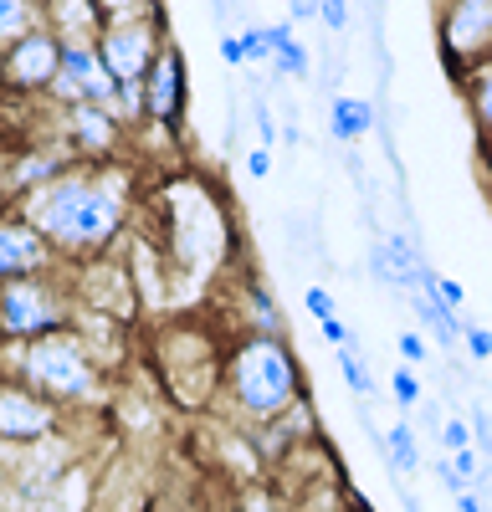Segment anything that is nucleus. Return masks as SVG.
<instances>
[{
	"label": "nucleus",
	"mask_w": 492,
	"mask_h": 512,
	"mask_svg": "<svg viewBox=\"0 0 492 512\" xmlns=\"http://www.w3.org/2000/svg\"><path fill=\"white\" fill-rule=\"evenodd\" d=\"M390 400L400 405V415H405V420L416 415V410H421V400H426L421 374H416V369H405V364H395V369H390Z\"/></svg>",
	"instance_id": "obj_23"
},
{
	"label": "nucleus",
	"mask_w": 492,
	"mask_h": 512,
	"mask_svg": "<svg viewBox=\"0 0 492 512\" xmlns=\"http://www.w3.org/2000/svg\"><path fill=\"white\" fill-rule=\"evenodd\" d=\"M334 364H339V374H344V384H349V395L359 400V405H369L380 390H375V379H369V369H364V354H359V344H344V349H334Z\"/></svg>",
	"instance_id": "obj_21"
},
{
	"label": "nucleus",
	"mask_w": 492,
	"mask_h": 512,
	"mask_svg": "<svg viewBox=\"0 0 492 512\" xmlns=\"http://www.w3.org/2000/svg\"><path fill=\"white\" fill-rule=\"evenodd\" d=\"M164 41V11L149 0H123V6H103V36H98V57L118 88L144 82L149 67L159 62Z\"/></svg>",
	"instance_id": "obj_7"
},
{
	"label": "nucleus",
	"mask_w": 492,
	"mask_h": 512,
	"mask_svg": "<svg viewBox=\"0 0 492 512\" xmlns=\"http://www.w3.org/2000/svg\"><path fill=\"white\" fill-rule=\"evenodd\" d=\"M477 175H482V185L492 195V134H477Z\"/></svg>",
	"instance_id": "obj_35"
},
{
	"label": "nucleus",
	"mask_w": 492,
	"mask_h": 512,
	"mask_svg": "<svg viewBox=\"0 0 492 512\" xmlns=\"http://www.w3.org/2000/svg\"><path fill=\"white\" fill-rule=\"evenodd\" d=\"M77 318V292L67 267L52 277H26V282H0V344H36L47 333L72 328Z\"/></svg>",
	"instance_id": "obj_6"
},
{
	"label": "nucleus",
	"mask_w": 492,
	"mask_h": 512,
	"mask_svg": "<svg viewBox=\"0 0 492 512\" xmlns=\"http://www.w3.org/2000/svg\"><path fill=\"white\" fill-rule=\"evenodd\" d=\"M421 466H426V446L416 436V425L400 415L390 431H385V472L395 482H405V477H421Z\"/></svg>",
	"instance_id": "obj_18"
},
{
	"label": "nucleus",
	"mask_w": 492,
	"mask_h": 512,
	"mask_svg": "<svg viewBox=\"0 0 492 512\" xmlns=\"http://www.w3.org/2000/svg\"><path fill=\"white\" fill-rule=\"evenodd\" d=\"M451 502H457V512H487V497L477 487H467L462 497H451Z\"/></svg>",
	"instance_id": "obj_37"
},
{
	"label": "nucleus",
	"mask_w": 492,
	"mask_h": 512,
	"mask_svg": "<svg viewBox=\"0 0 492 512\" xmlns=\"http://www.w3.org/2000/svg\"><path fill=\"white\" fill-rule=\"evenodd\" d=\"M36 26H41L36 0H0V57H6L21 36H31Z\"/></svg>",
	"instance_id": "obj_20"
},
{
	"label": "nucleus",
	"mask_w": 492,
	"mask_h": 512,
	"mask_svg": "<svg viewBox=\"0 0 492 512\" xmlns=\"http://www.w3.org/2000/svg\"><path fill=\"white\" fill-rule=\"evenodd\" d=\"M113 88L118 82L108 77L103 57H98V41L88 47H62V67H57V82H52V108H82V103H113Z\"/></svg>",
	"instance_id": "obj_13"
},
{
	"label": "nucleus",
	"mask_w": 492,
	"mask_h": 512,
	"mask_svg": "<svg viewBox=\"0 0 492 512\" xmlns=\"http://www.w3.org/2000/svg\"><path fill=\"white\" fill-rule=\"evenodd\" d=\"M457 93H462V103H467V113L477 123V134H492V62L477 67V72H467L457 82Z\"/></svg>",
	"instance_id": "obj_19"
},
{
	"label": "nucleus",
	"mask_w": 492,
	"mask_h": 512,
	"mask_svg": "<svg viewBox=\"0 0 492 512\" xmlns=\"http://www.w3.org/2000/svg\"><path fill=\"white\" fill-rule=\"evenodd\" d=\"M467 425H472V446H477V456L492 466V410H487V405H467Z\"/></svg>",
	"instance_id": "obj_29"
},
{
	"label": "nucleus",
	"mask_w": 492,
	"mask_h": 512,
	"mask_svg": "<svg viewBox=\"0 0 492 512\" xmlns=\"http://www.w3.org/2000/svg\"><path fill=\"white\" fill-rule=\"evenodd\" d=\"M318 333H323V344L328 349H344V344H354V333H349V323L334 313V318H328V323H318Z\"/></svg>",
	"instance_id": "obj_32"
},
{
	"label": "nucleus",
	"mask_w": 492,
	"mask_h": 512,
	"mask_svg": "<svg viewBox=\"0 0 492 512\" xmlns=\"http://www.w3.org/2000/svg\"><path fill=\"white\" fill-rule=\"evenodd\" d=\"M149 236L170 267V287H211L236 256V221L221 190L200 175H175L149 205Z\"/></svg>",
	"instance_id": "obj_2"
},
{
	"label": "nucleus",
	"mask_w": 492,
	"mask_h": 512,
	"mask_svg": "<svg viewBox=\"0 0 492 512\" xmlns=\"http://www.w3.org/2000/svg\"><path fill=\"white\" fill-rule=\"evenodd\" d=\"M318 21V0H287V26H313Z\"/></svg>",
	"instance_id": "obj_33"
},
{
	"label": "nucleus",
	"mask_w": 492,
	"mask_h": 512,
	"mask_svg": "<svg viewBox=\"0 0 492 512\" xmlns=\"http://www.w3.org/2000/svg\"><path fill=\"white\" fill-rule=\"evenodd\" d=\"M236 41H241V57H246V67H272L267 21H241V26H236Z\"/></svg>",
	"instance_id": "obj_24"
},
{
	"label": "nucleus",
	"mask_w": 492,
	"mask_h": 512,
	"mask_svg": "<svg viewBox=\"0 0 492 512\" xmlns=\"http://www.w3.org/2000/svg\"><path fill=\"white\" fill-rule=\"evenodd\" d=\"M395 354H400L405 369H421V364L431 359V338H426L421 328H400V333H395Z\"/></svg>",
	"instance_id": "obj_25"
},
{
	"label": "nucleus",
	"mask_w": 492,
	"mask_h": 512,
	"mask_svg": "<svg viewBox=\"0 0 492 512\" xmlns=\"http://www.w3.org/2000/svg\"><path fill=\"white\" fill-rule=\"evenodd\" d=\"M436 52L451 82L492 62V0H457V6H436Z\"/></svg>",
	"instance_id": "obj_8"
},
{
	"label": "nucleus",
	"mask_w": 492,
	"mask_h": 512,
	"mask_svg": "<svg viewBox=\"0 0 492 512\" xmlns=\"http://www.w3.org/2000/svg\"><path fill=\"white\" fill-rule=\"evenodd\" d=\"M267 47H272V77H287V82H308L313 77V57L298 41V31L287 21H272L267 26Z\"/></svg>",
	"instance_id": "obj_16"
},
{
	"label": "nucleus",
	"mask_w": 492,
	"mask_h": 512,
	"mask_svg": "<svg viewBox=\"0 0 492 512\" xmlns=\"http://www.w3.org/2000/svg\"><path fill=\"white\" fill-rule=\"evenodd\" d=\"M0 374H16L26 390H36L47 405H57L67 420L72 415H98L118 395V379L93 359V349L82 344L77 328L47 333L36 344H0Z\"/></svg>",
	"instance_id": "obj_4"
},
{
	"label": "nucleus",
	"mask_w": 492,
	"mask_h": 512,
	"mask_svg": "<svg viewBox=\"0 0 492 512\" xmlns=\"http://www.w3.org/2000/svg\"><path fill=\"white\" fill-rule=\"evenodd\" d=\"M216 41H221L216 52H221V62H226V67H246V57H241V41H236V31H231V36H216Z\"/></svg>",
	"instance_id": "obj_36"
},
{
	"label": "nucleus",
	"mask_w": 492,
	"mask_h": 512,
	"mask_svg": "<svg viewBox=\"0 0 492 512\" xmlns=\"http://www.w3.org/2000/svg\"><path fill=\"white\" fill-rule=\"evenodd\" d=\"M154 369H159V390L175 410H211L221 405V369L226 349L216 344L211 328L200 323H170L154 338Z\"/></svg>",
	"instance_id": "obj_5"
},
{
	"label": "nucleus",
	"mask_w": 492,
	"mask_h": 512,
	"mask_svg": "<svg viewBox=\"0 0 492 512\" xmlns=\"http://www.w3.org/2000/svg\"><path fill=\"white\" fill-rule=\"evenodd\" d=\"M62 431H72V420L57 405L26 390L16 374H0V446H36Z\"/></svg>",
	"instance_id": "obj_10"
},
{
	"label": "nucleus",
	"mask_w": 492,
	"mask_h": 512,
	"mask_svg": "<svg viewBox=\"0 0 492 512\" xmlns=\"http://www.w3.org/2000/svg\"><path fill=\"white\" fill-rule=\"evenodd\" d=\"M462 359L467 364H487L492 359V328H482L477 318H467V328H462Z\"/></svg>",
	"instance_id": "obj_27"
},
{
	"label": "nucleus",
	"mask_w": 492,
	"mask_h": 512,
	"mask_svg": "<svg viewBox=\"0 0 492 512\" xmlns=\"http://www.w3.org/2000/svg\"><path fill=\"white\" fill-rule=\"evenodd\" d=\"M303 313L313 318V323H328L339 313V297H334V287H323V282H308L303 287Z\"/></svg>",
	"instance_id": "obj_26"
},
{
	"label": "nucleus",
	"mask_w": 492,
	"mask_h": 512,
	"mask_svg": "<svg viewBox=\"0 0 492 512\" xmlns=\"http://www.w3.org/2000/svg\"><path fill=\"white\" fill-rule=\"evenodd\" d=\"M375 128H380V103L354 98V93L328 98V139H334L339 149H354V144H364L369 134H375Z\"/></svg>",
	"instance_id": "obj_15"
},
{
	"label": "nucleus",
	"mask_w": 492,
	"mask_h": 512,
	"mask_svg": "<svg viewBox=\"0 0 492 512\" xmlns=\"http://www.w3.org/2000/svg\"><path fill=\"white\" fill-rule=\"evenodd\" d=\"M241 297V333H277L282 338V308H277V297L262 277H246V287H236Z\"/></svg>",
	"instance_id": "obj_17"
},
{
	"label": "nucleus",
	"mask_w": 492,
	"mask_h": 512,
	"mask_svg": "<svg viewBox=\"0 0 492 512\" xmlns=\"http://www.w3.org/2000/svg\"><path fill=\"white\" fill-rule=\"evenodd\" d=\"M308 400V379L298 349L277 333H236L226 344L221 369V410L231 415L236 431H257Z\"/></svg>",
	"instance_id": "obj_3"
},
{
	"label": "nucleus",
	"mask_w": 492,
	"mask_h": 512,
	"mask_svg": "<svg viewBox=\"0 0 492 512\" xmlns=\"http://www.w3.org/2000/svg\"><path fill=\"white\" fill-rule=\"evenodd\" d=\"M231 512H287V507L277 502V492H272V487H241Z\"/></svg>",
	"instance_id": "obj_30"
},
{
	"label": "nucleus",
	"mask_w": 492,
	"mask_h": 512,
	"mask_svg": "<svg viewBox=\"0 0 492 512\" xmlns=\"http://www.w3.org/2000/svg\"><path fill=\"white\" fill-rule=\"evenodd\" d=\"M21 216L41 231L57 251L62 267H82L98 256L118 251V236H129V221L139 210V185L129 164H67L57 180L31 190L21 205Z\"/></svg>",
	"instance_id": "obj_1"
},
{
	"label": "nucleus",
	"mask_w": 492,
	"mask_h": 512,
	"mask_svg": "<svg viewBox=\"0 0 492 512\" xmlns=\"http://www.w3.org/2000/svg\"><path fill=\"white\" fill-rule=\"evenodd\" d=\"M185 103H190V72H185V52L170 41L144 77V128L175 134L185 123Z\"/></svg>",
	"instance_id": "obj_11"
},
{
	"label": "nucleus",
	"mask_w": 492,
	"mask_h": 512,
	"mask_svg": "<svg viewBox=\"0 0 492 512\" xmlns=\"http://www.w3.org/2000/svg\"><path fill=\"white\" fill-rule=\"evenodd\" d=\"M349 21H354V11L344 6V0H318V26H323L328 36H334V41L349 31Z\"/></svg>",
	"instance_id": "obj_31"
},
{
	"label": "nucleus",
	"mask_w": 492,
	"mask_h": 512,
	"mask_svg": "<svg viewBox=\"0 0 492 512\" xmlns=\"http://www.w3.org/2000/svg\"><path fill=\"white\" fill-rule=\"evenodd\" d=\"M41 26L62 47H88V41L103 36V6H93V0H52V6H41Z\"/></svg>",
	"instance_id": "obj_14"
},
{
	"label": "nucleus",
	"mask_w": 492,
	"mask_h": 512,
	"mask_svg": "<svg viewBox=\"0 0 492 512\" xmlns=\"http://www.w3.org/2000/svg\"><path fill=\"white\" fill-rule=\"evenodd\" d=\"M57 67H62V41L47 26H36L31 36H21L16 47L0 57V98L6 103H47Z\"/></svg>",
	"instance_id": "obj_9"
},
{
	"label": "nucleus",
	"mask_w": 492,
	"mask_h": 512,
	"mask_svg": "<svg viewBox=\"0 0 492 512\" xmlns=\"http://www.w3.org/2000/svg\"><path fill=\"white\" fill-rule=\"evenodd\" d=\"M62 272L57 251L41 241V231L21 210H0V282H26V277H52Z\"/></svg>",
	"instance_id": "obj_12"
},
{
	"label": "nucleus",
	"mask_w": 492,
	"mask_h": 512,
	"mask_svg": "<svg viewBox=\"0 0 492 512\" xmlns=\"http://www.w3.org/2000/svg\"><path fill=\"white\" fill-rule=\"evenodd\" d=\"M246 175H252V180H267L272 175V149H246Z\"/></svg>",
	"instance_id": "obj_34"
},
{
	"label": "nucleus",
	"mask_w": 492,
	"mask_h": 512,
	"mask_svg": "<svg viewBox=\"0 0 492 512\" xmlns=\"http://www.w3.org/2000/svg\"><path fill=\"white\" fill-rule=\"evenodd\" d=\"M246 113H252L257 149H277V144H282V123H277V108H272L267 88H252V103H246Z\"/></svg>",
	"instance_id": "obj_22"
},
{
	"label": "nucleus",
	"mask_w": 492,
	"mask_h": 512,
	"mask_svg": "<svg viewBox=\"0 0 492 512\" xmlns=\"http://www.w3.org/2000/svg\"><path fill=\"white\" fill-rule=\"evenodd\" d=\"M441 456H457V451H472V425H467V415H446L441 420V446H436Z\"/></svg>",
	"instance_id": "obj_28"
}]
</instances>
